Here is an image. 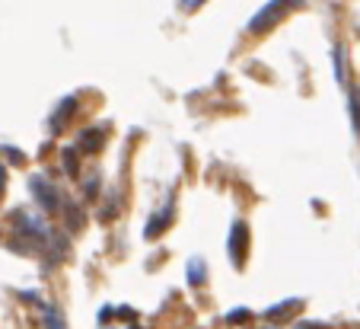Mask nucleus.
Segmentation results:
<instances>
[{"label":"nucleus","instance_id":"10","mask_svg":"<svg viewBox=\"0 0 360 329\" xmlns=\"http://www.w3.org/2000/svg\"><path fill=\"white\" fill-rule=\"evenodd\" d=\"M188 281H191V285L204 281V262H201V259H191V262H188Z\"/></svg>","mask_w":360,"mask_h":329},{"label":"nucleus","instance_id":"5","mask_svg":"<svg viewBox=\"0 0 360 329\" xmlns=\"http://www.w3.org/2000/svg\"><path fill=\"white\" fill-rule=\"evenodd\" d=\"M74 106H77V99H74V97H68V99H64V103L58 106V116H51V128H55V131L61 128V125L70 118V112H74Z\"/></svg>","mask_w":360,"mask_h":329},{"label":"nucleus","instance_id":"9","mask_svg":"<svg viewBox=\"0 0 360 329\" xmlns=\"http://www.w3.org/2000/svg\"><path fill=\"white\" fill-rule=\"evenodd\" d=\"M45 326L48 329H68V320H64V314L58 307L45 310Z\"/></svg>","mask_w":360,"mask_h":329},{"label":"nucleus","instance_id":"1","mask_svg":"<svg viewBox=\"0 0 360 329\" xmlns=\"http://www.w3.org/2000/svg\"><path fill=\"white\" fill-rule=\"evenodd\" d=\"M303 0H268L265 7L259 10V13L249 20V32L252 35H262V32H268L271 26H278L281 20H284L290 10H297Z\"/></svg>","mask_w":360,"mask_h":329},{"label":"nucleus","instance_id":"4","mask_svg":"<svg viewBox=\"0 0 360 329\" xmlns=\"http://www.w3.org/2000/svg\"><path fill=\"white\" fill-rule=\"evenodd\" d=\"M102 144H105V135H102L99 128H89V131H83V135H80V141H77V151L96 154Z\"/></svg>","mask_w":360,"mask_h":329},{"label":"nucleus","instance_id":"3","mask_svg":"<svg viewBox=\"0 0 360 329\" xmlns=\"http://www.w3.org/2000/svg\"><path fill=\"white\" fill-rule=\"evenodd\" d=\"M245 249H249V227H245V221H236L230 230V256L236 268L245 266Z\"/></svg>","mask_w":360,"mask_h":329},{"label":"nucleus","instance_id":"6","mask_svg":"<svg viewBox=\"0 0 360 329\" xmlns=\"http://www.w3.org/2000/svg\"><path fill=\"white\" fill-rule=\"evenodd\" d=\"M332 64H335V80H338L341 87H347V74H345V51H341V45H335V51H332Z\"/></svg>","mask_w":360,"mask_h":329},{"label":"nucleus","instance_id":"7","mask_svg":"<svg viewBox=\"0 0 360 329\" xmlns=\"http://www.w3.org/2000/svg\"><path fill=\"white\" fill-rule=\"evenodd\" d=\"M169 221H172V205H166V208H163V214H160V221L153 218V221L147 224V237H153V233L166 230V227H169Z\"/></svg>","mask_w":360,"mask_h":329},{"label":"nucleus","instance_id":"2","mask_svg":"<svg viewBox=\"0 0 360 329\" xmlns=\"http://www.w3.org/2000/svg\"><path fill=\"white\" fill-rule=\"evenodd\" d=\"M29 189H32V195H35V201H39L41 208H45L48 214H58L64 208V201H61V195H58V189L51 182H48L41 173H35V176H29Z\"/></svg>","mask_w":360,"mask_h":329},{"label":"nucleus","instance_id":"12","mask_svg":"<svg viewBox=\"0 0 360 329\" xmlns=\"http://www.w3.org/2000/svg\"><path fill=\"white\" fill-rule=\"evenodd\" d=\"M64 166H68L70 176H77V163H74V151H64Z\"/></svg>","mask_w":360,"mask_h":329},{"label":"nucleus","instance_id":"14","mask_svg":"<svg viewBox=\"0 0 360 329\" xmlns=\"http://www.w3.org/2000/svg\"><path fill=\"white\" fill-rule=\"evenodd\" d=\"M300 329H328V326H322V323H300Z\"/></svg>","mask_w":360,"mask_h":329},{"label":"nucleus","instance_id":"11","mask_svg":"<svg viewBox=\"0 0 360 329\" xmlns=\"http://www.w3.org/2000/svg\"><path fill=\"white\" fill-rule=\"evenodd\" d=\"M245 316H249V310L239 307V310H230V314H226V320H230V323H243Z\"/></svg>","mask_w":360,"mask_h":329},{"label":"nucleus","instance_id":"13","mask_svg":"<svg viewBox=\"0 0 360 329\" xmlns=\"http://www.w3.org/2000/svg\"><path fill=\"white\" fill-rule=\"evenodd\" d=\"M179 4H182V10H198L204 0H179Z\"/></svg>","mask_w":360,"mask_h":329},{"label":"nucleus","instance_id":"8","mask_svg":"<svg viewBox=\"0 0 360 329\" xmlns=\"http://www.w3.org/2000/svg\"><path fill=\"white\" fill-rule=\"evenodd\" d=\"M347 103H351V125H354V135L360 137V93H357V89H351Z\"/></svg>","mask_w":360,"mask_h":329}]
</instances>
